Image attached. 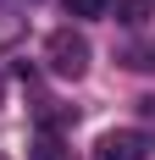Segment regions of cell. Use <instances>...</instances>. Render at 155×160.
I'll return each instance as SVG.
<instances>
[{"mask_svg":"<svg viewBox=\"0 0 155 160\" xmlns=\"http://www.w3.org/2000/svg\"><path fill=\"white\" fill-rule=\"evenodd\" d=\"M45 61H50V72H56V78L78 83L83 72H89V39H83V33H72V28H56V33H50V44H45Z\"/></svg>","mask_w":155,"mask_h":160,"instance_id":"cell-1","label":"cell"},{"mask_svg":"<svg viewBox=\"0 0 155 160\" xmlns=\"http://www.w3.org/2000/svg\"><path fill=\"white\" fill-rule=\"evenodd\" d=\"M150 132H139V127H116V132H105L100 144H94V160H150Z\"/></svg>","mask_w":155,"mask_h":160,"instance_id":"cell-2","label":"cell"},{"mask_svg":"<svg viewBox=\"0 0 155 160\" xmlns=\"http://www.w3.org/2000/svg\"><path fill=\"white\" fill-rule=\"evenodd\" d=\"M28 160H72V144H67L61 132H33Z\"/></svg>","mask_w":155,"mask_h":160,"instance_id":"cell-3","label":"cell"},{"mask_svg":"<svg viewBox=\"0 0 155 160\" xmlns=\"http://www.w3.org/2000/svg\"><path fill=\"white\" fill-rule=\"evenodd\" d=\"M105 11H116V22H127V28H144L155 17V0H105Z\"/></svg>","mask_w":155,"mask_h":160,"instance_id":"cell-4","label":"cell"},{"mask_svg":"<svg viewBox=\"0 0 155 160\" xmlns=\"http://www.w3.org/2000/svg\"><path fill=\"white\" fill-rule=\"evenodd\" d=\"M72 105H56V99H39V132H61V122H72Z\"/></svg>","mask_w":155,"mask_h":160,"instance_id":"cell-5","label":"cell"},{"mask_svg":"<svg viewBox=\"0 0 155 160\" xmlns=\"http://www.w3.org/2000/svg\"><path fill=\"white\" fill-rule=\"evenodd\" d=\"M122 66H133V72H155V44H127V50H122Z\"/></svg>","mask_w":155,"mask_h":160,"instance_id":"cell-6","label":"cell"},{"mask_svg":"<svg viewBox=\"0 0 155 160\" xmlns=\"http://www.w3.org/2000/svg\"><path fill=\"white\" fill-rule=\"evenodd\" d=\"M22 28H28V17H11V11H0V44H17V39H22Z\"/></svg>","mask_w":155,"mask_h":160,"instance_id":"cell-7","label":"cell"},{"mask_svg":"<svg viewBox=\"0 0 155 160\" xmlns=\"http://www.w3.org/2000/svg\"><path fill=\"white\" fill-rule=\"evenodd\" d=\"M67 17H105V0H67Z\"/></svg>","mask_w":155,"mask_h":160,"instance_id":"cell-8","label":"cell"},{"mask_svg":"<svg viewBox=\"0 0 155 160\" xmlns=\"http://www.w3.org/2000/svg\"><path fill=\"white\" fill-rule=\"evenodd\" d=\"M0 160H6V155H0Z\"/></svg>","mask_w":155,"mask_h":160,"instance_id":"cell-9","label":"cell"}]
</instances>
